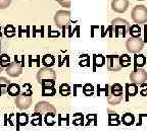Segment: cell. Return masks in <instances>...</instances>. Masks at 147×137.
I'll return each instance as SVG.
<instances>
[{
	"instance_id": "40",
	"label": "cell",
	"mask_w": 147,
	"mask_h": 137,
	"mask_svg": "<svg viewBox=\"0 0 147 137\" xmlns=\"http://www.w3.org/2000/svg\"><path fill=\"white\" fill-rule=\"evenodd\" d=\"M137 1H143V0H137Z\"/></svg>"
},
{
	"instance_id": "36",
	"label": "cell",
	"mask_w": 147,
	"mask_h": 137,
	"mask_svg": "<svg viewBox=\"0 0 147 137\" xmlns=\"http://www.w3.org/2000/svg\"><path fill=\"white\" fill-rule=\"evenodd\" d=\"M144 30H145V37H146V38H147V25H145Z\"/></svg>"
},
{
	"instance_id": "21",
	"label": "cell",
	"mask_w": 147,
	"mask_h": 137,
	"mask_svg": "<svg viewBox=\"0 0 147 137\" xmlns=\"http://www.w3.org/2000/svg\"><path fill=\"white\" fill-rule=\"evenodd\" d=\"M134 62H135L136 66L142 67L146 64V58H145L144 55H136L135 59H134Z\"/></svg>"
},
{
	"instance_id": "34",
	"label": "cell",
	"mask_w": 147,
	"mask_h": 137,
	"mask_svg": "<svg viewBox=\"0 0 147 137\" xmlns=\"http://www.w3.org/2000/svg\"><path fill=\"white\" fill-rule=\"evenodd\" d=\"M55 1H57L63 7H69V5H71V0H55Z\"/></svg>"
},
{
	"instance_id": "15",
	"label": "cell",
	"mask_w": 147,
	"mask_h": 137,
	"mask_svg": "<svg viewBox=\"0 0 147 137\" xmlns=\"http://www.w3.org/2000/svg\"><path fill=\"white\" fill-rule=\"evenodd\" d=\"M122 122L125 125L131 126V125H133L134 122H135V117H134V115L131 114V113H126V114L123 115Z\"/></svg>"
},
{
	"instance_id": "8",
	"label": "cell",
	"mask_w": 147,
	"mask_h": 137,
	"mask_svg": "<svg viewBox=\"0 0 147 137\" xmlns=\"http://www.w3.org/2000/svg\"><path fill=\"white\" fill-rule=\"evenodd\" d=\"M23 72V64H21L20 62H18L16 58V62L10 63L9 66L6 67V73L11 77H18L20 76Z\"/></svg>"
},
{
	"instance_id": "9",
	"label": "cell",
	"mask_w": 147,
	"mask_h": 137,
	"mask_svg": "<svg viewBox=\"0 0 147 137\" xmlns=\"http://www.w3.org/2000/svg\"><path fill=\"white\" fill-rule=\"evenodd\" d=\"M129 8V0H113L111 9L117 13H124Z\"/></svg>"
},
{
	"instance_id": "19",
	"label": "cell",
	"mask_w": 147,
	"mask_h": 137,
	"mask_svg": "<svg viewBox=\"0 0 147 137\" xmlns=\"http://www.w3.org/2000/svg\"><path fill=\"white\" fill-rule=\"evenodd\" d=\"M31 124L34 126H38L42 124V114L40 113H33L32 114V121H31Z\"/></svg>"
},
{
	"instance_id": "4",
	"label": "cell",
	"mask_w": 147,
	"mask_h": 137,
	"mask_svg": "<svg viewBox=\"0 0 147 137\" xmlns=\"http://www.w3.org/2000/svg\"><path fill=\"white\" fill-rule=\"evenodd\" d=\"M71 21V11L69 10H58L54 15V23L57 27L64 29Z\"/></svg>"
},
{
	"instance_id": "27",
	"label": "cell",
	"mask_w": 147,
	"mask_h": 137,
	"mask_svg": "<svg viewBox=\"0 0 147 137\" xmlns=\"http://www.w3.org/2000/svg\"><path fill=\"white\" fill-rule=\"evenodd\" d=\"M21 91H23V92H22V94H24V96H32V94H33L32 86H31V84H29V83H26V84H24L23 88L21 89Z\"/></svg>"
},
{
	"instance_id": "6",
	"label": "cell",
	"mask_w": 147,
	"mask_h": 137,
	"mask_svg": "<svg viewBox=\"0 0 147 137\" xmlns=\"http://www.w3.org/2000/svg\"><path fill=\"white\" fill-rule=\"evenodd\" d=\"M130 80L133 84L141 85L144 84L147 81V72L146 70L142 68H136L134 69L133 72L130 74Z\"/></svg>"
},
{
	"instance_id": "38",
	"label": "cell",
	"mask_w": 147,
	"mask_h": 137,
	"mask_svg": "<svg viewBox=\"0 0 147 137\" xmlns=\"http://www.w3.org/2000/svg\"><path fill=\"white\" fill-rule=\"evenodd\" d=\"M1 35L2 34H1V29H0V37H1Z\"/></svg>"
},
{
	"instance_id": "20",
	"label": "cell",
	"mask_w": 147,
	"mask_h": 137,
	"mask_svg": "<svg viewBox=\"0 0 147 137\" xmlns=\"http://www.w3.org/2000/svg\"><path fill=\"white\" fill-rule=\"evenodd\" d=\"M56 92L53 86H42V94L43 96H53Z\"/></svg>"
},
{
	"instance_id": "37",
	"label": "cell",
	"mask_w": 147,
	"mask_h": 137,
	"mask_svg": "<svg viewBox=\"0 0 147 137\" xmlns=\"http://www.w3.org/2000/svg\"><path fill=\"white\" fill-rule=\"evenodd\" d=\"M2 70H3V67L1 66V65H0V72H1V71H2Z\"/></svg>"
},
{
	"instance_id": "22",
	"label": "cell",
	"mask_w": 147,
	"mask_h": 137,
	"mask_svg": "<svg viewBox=\"0 0 147 137\" xmlns=\"http://www.w3.org/2000/svg\"><path fill=\"white\" fill-rule=\"evenodd\" d=\"M59 94L62 96H67L71 94V87L67 83H62L59 86Z\"/></svg>"
},
{
	"instance_id": "13",
	"label": "cell",
	"mask_w": 147,
	"mask_h": 137,
	"mask_svg": "<svg viewBox=\"0 0 147 137\" xmlns=\"http://www.w3.org/2000/svg\"><path fill=\"white\" fill-rule=\"evenodd\" d=\"M7 94L11 96H18L21 94V87L16 83H10L7 86Z\"/></svg>"
},
{
	"instance_id": "17",
	"label": "cell",
	"mask_w": 147,
	"mask_h": 137,
	"mask_svg": "<svg viewBox=\"0 0 147 137\" xmlns=\"http://www.w3.org/2000/svg\"><path fill=\"white\" fill-rule=\"evenodd\" d=\"M9 84H10V82L8 79H6L5 77H0V96L7 92V86Z\"/></svg>"
},
{
	"instance_id": "2",
	"label": "cell",
	"mask_w": 147,
	"mask_h": 137,
	"mask_svg": "<svg viewBox=\"0 0 147 137\" xmlns=\"http://www.w3.org/2000/svg\"><path fill=\"white\" fill-rule=\"evenodd\" d=\"M111 27L113 29L115 37H125L127 36L129 32H130V23L123 18H115L111 21Z\"/></svg>"
},
{
	"instance_id": "7",
	"label": "cell",
	"mask_w": 147,
	"mask_h": 137,
	"mask_svg": "<svg viewBox=\"0 0 147 137\" xmlns=\"http://www.w3.org/2000/svg\"><path fill=\"white\" fill-rule=\"evenodd\" d=\"M106 65L107 69L109 71H119L123 68L119 62V55H107L106 56Z\"/></svg>"
},
{
	"instance_id": "28",
	"label": "cell",
	"mask_w": 147,
	"mask_h": 137,
	"mask_svg": "<svg viewBox=\"0 0 147 137\" xmlns=\"http://www.w3.org/2000/svg\"><path fill=\"white\" fill-rule=\"evenodd\" d=\"M4 34L6 37H8V38H11V37H13L14 35H16V29H14L13 25H8L5 27V30H4Z\"/></svg>"
},
{
	"instance_id": "29",
	"label": "cell",
	"mask_w": 147,
	"mask_h": 137,
	"mask_svg": "<svg viewBox=\"0 0 147 137\" xmlns=\"http://www.w3.org/2000/svg\"><path fill=\"white\" fill-rule=\"evenodd\" d=\"M108 124L109 125H119V115L117 114H109L108 115Z\"/></svg>"
},
{
	"instance_id": "24",
	"label": "cell",
	"mask_w": 147,
	"mask_h": 137,
	"mask_svg": "<svg viewBox=\"0 0 147 137\" xmlns=\"http://www.w3.org/2000/svg\"><path fill=\"white\" fill-rule=\"evenodd\" d=\"M9 64H10V58H9L8 55L6 54L0 55V65L4 68V67H8Z\"/></svg>"
},
{
	"instance_id": "30",
	"label": "cell",
	"mask_w": 147,
	"mask_h": 137,
	"mask_svg": "<svg viewBox=\"0 0 147 137\" xmlns=\"http://www.w3.org/2000/svg\"><path fill=\"white\" fill-rule=\"evenodd\" d=\"M93 90H94L93 85L89 84V83H87V84H85L84 86H83V94L87 96H92V94H93Z\"/></svg>"
},
{
	"instance_id": "1",
	"label": "cell",
	"mask_w": 147,
	"mask_h": 137,
	"mask_svg": "<svg viewBox=\"0 0 147 137\" xmlns=\"http://www.w3.org/2000/svg\"><path fill=\"white\" fill-rule=\"evenodd\" d=\"M37 79L42 86H53L56 80V73L49 67H44L38 71Z\"/></svg>"
},
{
	"instance_id": "32",
	"label": "cell",
	"mask_w": 147,
	"mask_h": 137,
	"mask_svg": "<svg viewBox=\"0 0 147 137\" xmlns=\"http://www.w3.org/2000/svg\"><path fill=\"white\" fill-rule=\"evenodd\" d=\"M127 90H128V96H135L136 94L138 92V88L136 86V84H133V85H130V84H127Z\"/></svg>"
},
{
	"instance_id": "18",
	"label": "cell",
	"mask_w": 147,
	"mask_h": 137,
	"mask_svg": "<svg viewBox=\"0 0 147 137\" xmlns=\"http://www.w3.org/2000/svg\"><path fill=\"white\" fill-rule=\"evenodd\" d=\"M130 35H131L132 38H140L141 35V29L139 27V25H133L131 27H130Z\"/></svg>"
},
{
	"instance_id": "39",
	"label": "cell",
	"mask_w": 147,
	"mask_h": 137,
	"mask_svg": "<svg viewBox=\"0 0 147 137\" xmlns=\"http://www.w3.org/2000/svg\"><path fill=\"white\" fill-rule=\"evenodd\" d=\"M0 50H1V43H0Z\"/></svg>"
},
{
	"instance_id": "5",
	"label": "cell",
	"mask_w": 147,
	"mask_h": 137,
	"mask_svg": "<svg viewBox=\"0 0 147 137\" xmlns=\"http://www.w3.org/2000/svg\"><path fill=\"white\" fill-rule=\"evenodd\" d=\"M144 47V41L141 38H130L126 42V48L130 53L137 54L143 50Z\"/></svg>"
},
{
	"instance_id": "31",
	"label": "cell",
	"mask_w": 147,
	"mask_h": 137,
	"mask_svg": "<svg viewBox=\"0 0 147 137\" xmlns=\"http://www.w3.org/2000/svg\"><path fill=\"white\" fill-rule=\"evenodd\" d=\"M54 116H55L54 113H47L46 116H45V123L49 126L54 125L55 121H54V119H53L54 118Z\"/></svg>"
},
{
	"instance_id": "10",
	"label": "cell",
	"mask_w": 147,
	"mask_h": 137,
	"mask_svg": "<svg viewBox=\"0 0 147 137\" xmlns=\"http://www.w3.org/2000/svg\"><path fill=\"white\" fill-rule=\"evenodd\" d=\"M35 112L40 113V114H42V113H46V114L47 113H54L55 114L56 110L48 102H39L35 107Z\"/></svg>"
},
{
	"instance_id": "35",
	"label": "cell",
	"mask_w": 147,
	"mask_h": 137,
	"mask_svg": "<svg viewBox=\"0 0 147 137\" xmlns=\"http://www.w3.org/2000/svg\"><path fill=\"white\" fill-rule=\"evenodd\" d=\"M4 125L5 126L7 125V115H5L4 116Z\"/></svg>"
},
{
	"instance_id": "26",
	"label": "cell",
	"mask_w": 147,
	"mask_h": 137,
	"mask_svg": "<svg viewBox=\"0 0 147 137\" xmlns=\"http://www.w3.org/2000/svg\"><path fill=\"white\" fill-rule=\"evenodd\" d=\"M123 100V96H107V102L110 105H119L121 102Z\"/></svg>"
},
{
	"instance_id": "25",
	"label": "cell",
	"mask_w": 147,
	"mask_h": 137,
	"mask_svg": "<svg viewBox=\"0 0 147 137\" xmlns=\"http://www.w3.org/2000/svg\"><path fill=\"white\" fill-rule=\"evenodd\" d=\"M105 57L103 55H94V64L96 66H103L104 63H105Z\"/></svg>"
},
{
	"instance_id": "11",
	"label": "cell",
	"mask_w": 147,
	"mask_h": 137,
	"mask_svg": "<svg viewBox=\"0 0 147 137\" xmlns=\"http://www.w3.org/2000/svg\"><path fill=\"white\" fill-rule=\"evenodd\" d=\"M32 104V96H27L24 94H20L16 98V106L22 110H27L30 108Z\"/></svg>"
},
{
	"instance_id": "14",
	"label": "cell",
	"mask_w": 147,
	"mask_h": 137,
	"mask_svg": "<svg viewBox=\"0 0 147 137\" xmlns=\"http://www.w3.org/2000/svg\"><path fill=\"white\" fill-rule=\"evenodd\" d=\"M109 94L115 96H123V86L119 83H115L110 86Z\"/></svg>"
},
{
	"instance_id": "3",
	"label": "cell",
	"mask_w": 147,
	"mask_h": 137,
	"mask_svg": "<svg viewBox=\"0 0 147 137\" xmlns=\"http://www.w3.org/2000/svg\"><path fill=\"white\" fill-rule=\"evenodd\" d=\"M132 19L137 25L147 23V7L145 5H136L131 12Z\"/></svg>"
},
{
	"instance_id": "12",
	"label": "cell",
	"mask_w": 147,
	"mask_h": 137,
	"mask_svg": "<svg viewBox=\"0 0 147 137\" xmlns=\"http://www.w3.org/2000/svg\"><path fill=\"white\" fill-rule=\"evenodd\" d=\"M29 123V116L26 113L16 114V130H20L21 126H26Z\"/></svg>"
},
{
	"instance_id": "16",
	"label": "cell",
	"mask_w": 147,
	"mask_h": 137,
	"mask_svg": "<svg viewBox=\"0 0 147 137\" xmlns=\"http://www.w3.org/2000/svg\"><path fill=\"white\" fill-rule=\"evenodd\" d=\"M42 63L45 65V67H49L50 68L52 65H54L55 63V58L53 57L51 54H46L42 58Z\"/></svg>"
},
{
	"instance_id": "33",
	"label": "cell",
	"mask_w": 147,
	"mask_h": 137,
	"mask_svg": "<svg viewBox=\"0 0 147 137\" xmlns=\"http://www.w3.org/2000/svg\"><path fill=\"white\" fill-rule=\"evenodd\" d=\"M11 0H0V9H5L10 5Z\"/></svg>"
},
{
	"instance_id": "23",
	"label": "cell",
	"mask_w": 147,
	"mask_h": 137,
	"mask_svg": "<svg viewBox=\"0 0 147 137\" xmlns=\"http://www.w3.org/2000/svg\"><path fill=\"white\" fill-rule=\"evenodd\" d=\"M119 62L122 67H128L131 64V57L127 54H124L122 56H119Z\"/></svg>"
}]
</instances>
